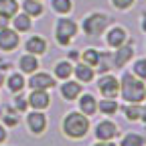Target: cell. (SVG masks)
<instances>
[{
	"mask_svg": "<svg viewBox=\"0 0 146 146\" xmlns=\"http://www.w3.org/2000/svg\"><path fill=\"white\" fill-rule=\"evenodd\" d=\"M89 128H91L89 116L81 114L79 110L67 112L63 116V120H61V132L69 140H83L89 134Z\"/></svg>",
	"mask_w": 146,
	"mask_h": 146,
	"instance_id": "obj_1",
	"label": "cell"
},
{
	"mask_svg": "<svg viewBox=\"0 0 146 146\" xmlns=\"http://www.w3.org/2000/svg\"><path fill=\"white\" fill-rule=\"evenodd\" d=\"M120 98L126 104H142L146 100V83L132 71H124L120 77Z\"/></svg>",
	"mask_w": 146,
	"mask_h": 146,
	"instance_id": "obj_2",
	"label": "cell"
},
{
	"mask_svg": "<svg viewBox=\"0 0 146 146\" xmlns=\"http://www.w3.org/2000/svg\"><path fill=\"white\" fill-rule=\"evenodd\" d=\"M110 14L108 12H102V10H94V12H89L83 16V21H81V29L87 36H91V39H96V36L104 35L106 29L110 27Z\"/></svg>",
	"mask_w": 146,
	"mask_h": 146,
	"instance_id": "obj_3",
	"label": "cell"
},
{
	"mask_svg": "<svg viewBox=\"0 0 146 146\" xmlns=\"http://www.w3.org/2000/svg\"><path fill=\"white\" fill-rule=\"evenodd\" d=\"M79 33V25L69 16H61L55 23V43L59 47H69Z\"/></svg>",
	"mask_w": 146,
	"mask_h": 146,
	"instance_id": "obj_4",
	"label": "cell"
},
{
	"mask_svg": "<svg viewBox=\"0 0 146 146\" xmlns=\"http://www.w3.org/2000/svg\"><path fill=\"white\" fill-rule=\"evenodd\" d=\"M98 89H100V96L102 98H120V79L116 75H112V71L110 73H102L98 77Z\"/></svg>",
	"mask_w": 146,
	"mask_h": 146,
	"instance_id": "obj_5",
	"label": "cell"
},
{
	"mask_svg": "<svg viewBox=\"0 0 146 146\" xmlns=\"http://www.w3.org/2000/svg\"><path fill=\"white\" fill-rule=\"evenodd\" d=\"M104 35H106V45H108L110 49H118V47L126 45L128 41L132 39L130 33H128V29H126L124 25H114V27H108Z\"/></svg>",
	"mask_w": 146,
	"mask_h": 146,
	"instance_id": "obj_6",
	"label": "cell"
},
{
	"mask_svg": "<svg viewBox=\"0 0 146 146\" xmlns=\"http://www.w3.org/2000/svg\"><path fill=\"white\" fill-rule=\"evenodd\" d=\"M94 136H96V140H102V142L116 140L120 136V126L114 120H100L94 128Z\"/></svg>",
	"mask_w": 146,
	"mask_h": 146,
	"instance_id": "obj_7",
	"label": "cell"
},
{
	"mask_svg": "<svg viewBox=\"0 0 146 146\" xmlns=\"http://www.w3.org/2000/svg\"><path fill=\"white\" fill-rule=\"evenodd\" d=\"M47 124H49V120H47V114L43 110H31L27 114V128L35 136H43L47 130Z\"/></svg>",
	"mask_w": 146,
	"mask_h": 146,
	"instance_id": "obj_8",
	"label": "cell"
},
{
	"mask_svg": "<svg viewBox=\"0 0 146 146\" xmlns=\"http://www.w3.org/2000/svg\"><path fill=\"white\" fill-rule=\"evenodd\" d=\"M27 85H29L31 89H47V91H49V89H53L55 85H57V79H55L51 73L36 69L35 73H31V75H29Z\"/></svg>",
	"mask_w": 146,
	"mask_h": 146,
	"instance_id": "obj_9",
	"label": "cell"
},
{
	"mask_svg": "<svg viewBox=\"0 0 146 146\" xmlns=\"http://www.w3.org/2000/svg\"><path fill=\"white\" fill-rule=\"evenodd\" d=\"M134 57V39H130L126 45L114 49L112 53V63H114V69H124L128 63L132 61Z\"/></svg>",
	"mask_w": 146,
	"mask_h": 146,
	"instance_id": "obj_10",
	"label": "cell"
},
{
	"mask_svg": "<svg viewBox=\"0 0 146 146\" xmlns=\"http://www.w3.org/2000/svg\"><path fill=\"white\" fill-rule=\"evenodd\" d=\"M21 45V33H16L12 27L0 29V51L2 53H12Z\"/></svg>",
	"mask_w": 146,
	"mask_h": 146,
	"instance_id": "obj_11",
	"label": "cell"
},
{
	"mask_svg": "<svg viewBox=\"0 0 146 146\" xmlns=\"http://www.w3.org/2000/svg\"><path fill=\"white\" fill-rule=\"evenodd\" d=\"M29 100V108L31 110H45L51 106V94L47 89H31V94L27 96Z\"/></svg>",
	"mask_w": 146,
	"mask_h": 146,
	"instance_id": "obj_12",
	"label": "cell"
},
{
	"mask_svg": "<svg viewBox=\"0 0 146 146\" xmlns=\"http://www.w3.org/2000/svg\"><path fill=\"white\" fill-rule=\"evenodd\" d=\"M81 91H83V83H79L77 79H71V77L59 85V94L65 102H75Z\"/></svg>",
	"mask_w": 146,
	"mask_h": 146,
	"instance_id": "obj_13",
	"label": "cell"
},
{
	"mask_svg": "<svg viewBox=\"0 0 146 146\" xmlns=\"http://www.w3.org/2000/svg\"><path fill=\"white\" fill-rule=\"evenodd\" d=\"M49 49V43L45 36L41 35H31L29 39L25 41V51L31 53V55H36V57H41V55H45Z\"/></svg>",
	"mask_w": 146,
	"mask_h": 146,
	"instance_id": "obj_14",
	"label": "cell"
},
{
	"mask_svg": "<svg viewBox=\"0 0 146 146\" xmlns=\"http://www.w3.org/2000/svg\"><path fill=\"white\" fill-rule=\"evenodd\" d=\"M73 77H75L79 83H91L96 79V69L91 67V65H87V63H83V61H79L77 65H73Z\"/></svg>",
	"mask_w": 146,
	"mask_h": 146,
	"instance_id": "obj_15",
	"label": "cell"
},
{
	"mask_svg": "<svg viewBox=\"0 0 146 146\" xmlns=\"http://www.w3.org/2000/svg\"><path fill=\"white\" fill-rule=\"evenodd\" d=\"M77 110L81 114H85V116H94L96 112H98V100H96V96L94 94H79V98H77Z\"/></svg>",
	"mask_w": 146,
	"mask_h": 146,
	"instance_id": "obj_16",
	"label": "cell"
},
{
	"mask_svg": "<svg viewBox=\"0 0 146 146\" xmlns=\"http://www.w3.org/2000/svg\"><path fill=\"white\" fill-rule=\"evenodd\" d=\"M39 67H41V61H39L36 55L25 53V55L18 57V71H21L23 75H31V73H35Z\"/></svg>",
	"mask_w": 146,
	"mask_h": 146,
	"instance_id": "obj_17",
	"label": "cell"
},
{
	"mask_svg": "<svg viewBox=\"0 0 146 146\" xmlns=\"http://www.w3.org/2000/svg\"><path fill=\"white\" fill-rule=\"evenodd\" d=\"M73 75V61H69L67 57L65 59H59L57 63L53 65V77L57 81H65Z\"/></svg>",
	"mask_w": 146,
	"mask_h": 146,
	"instance_id": "obj_18",
	"label": "cell"
},
{
	"mask_svg": "<svg viewBox=\"0 0 146 146\" xmlns=\"http://www.w3.org/2000/svg\"><path fill=\"white\" fill-rule=\"evenodd\" d=\"M0 120H2V124L6 128H16L18 122H21V116L10 104H2L0 106Z\"/></svg>",
	"mask_w": 146,
	"mask_h": 146,
	"instance_id": "obj_19",
	"label": "cell"
},
{
	"mask_svg": "<svg viewBox=\"0 0 146 146\" xmlns=\"http://www.w3.org/2000/svg\"><path fill=\"white\" fill-rule=\"evenodd\" d=\"M10 27L16 31V33H29L33 29V18L25 12H16L12 18H10Z\"/></svg>",
	"mask_w": 146,
	"mask_h": 146,
	"instance_id": "obj_20",
	"label": "cell"
},
{
	"mask_svg": "<svg viewBox=\"0 0 146 146\" xmlns=\"http://www.w3.org/2000/svg\"><path fill=\"white\" fill-rule=\"evenodd\" d=\"M21 8L25 14H29L31 18H41L45 14V6H43V0H23Z\"/></svg>",
	"mask_w": 146,
	"mask_h": 146,
	"instance_id": "obj_21",
	"label": "cell"
},
{
	"mask_svg": "<svg viewBox=\"0 0 146 146\" xmlns=\"http://www.w3.org/2000/svg\"><path fill=\"white\" fill-rule=\"evenodd\" d=\"M6 87L12 91V94H18V91H23L25 87H27V79H25V75L21 71H12L10 75L6 77Z\"/></svg>",
	"mask_w": 146,
	"mask_h": 146,
	"instance_id": "obj_22",
	"label": "cell"
},
{
	"mask_svg": "<svg viewBox=\"0 0 146 146\" xmlns=\"http://www.w3.org/2000/svg\"><path fill=\"white\" fill-rule=\"evenodd\" d=\"M94 69H96L98 75H102V73H110V71H112V69H114V63H112V53H110V51H100V57H98V61H96Z\"/></svg>",
	"mask_w": 146,
	"mask_h": 146,
	"instance_id": "obj_23",
	"label": "cell"
},
{
	"mask_svg": "<svg viewBox=\"0 0 146 146\" xmlns=\"http://www.w3.org/2000/svg\"><path fill=\"white\" fill-rule=\"evenodd\" d=\"M120 110V104L116 98H104V100H98V112H102L104 116H114Z\"/></svg>",
	"mask_w": 146,
	"mask_h": 146,
	"instance_id": "obj_24",
	"label": "cell"
},
{
	"mask_svg": "<svg viewBox=\"0 0 146 146\" xmlns=\"http://www.w3.org/2000/svg\"><path fill=\"white\" fill-rule=\"evenodd\" d=\"M51 8L59 16H69L75 8V4H73V0H51Z\"/></svg>",
	"mask_w": 146,
	"mask_h": 146,
	"instance_id": "obj_25",
	"label": "cell"
},
{
	"mask_svg": "<svg viewBox=\"0 0 146 146\" xmlns=\"http://www.w3.org/2000/svg\"><path fill=\"white\" fill-rule=\"evenodd\" d=\"M144 144H146V140H144L142 134H138V132H128V134L122 136V140H120L118 146H144Z\"/></svg>",
	"mask_w": 146,
	"mask_h": 146,
	"instance_id": "obj_26",
	"label": "cell"
},
{
	"mask_svg": "<svg viewBox=\"0 0 146 146\" xmlns=\"http://www.w3.org/2000/svg\"><path fill=\"white\" fill-rule=\"evenodd\" d=\"M122 112H124V116H126L128 122H138L140 114H142V104H126L122 108Z\"/></svg>",
	"mask_w": 146,
	"mask_h": 146,
	"instance_id": "obj_27",
	"label": "cell"
},
{
	"mask_svg": "<svg viewBox=\"0 0 146 146\" xmlns=\"http://www.w3.org/2000/svg\"><path fill=\"white\" fill-rule=\"evenodd\" d=\"M98 57H100V49H96V47H87V49H83V51H79V59H81L83 63H87V65H91V67H94V65H96V61H98Z\"/></svg>",
	"mask_w": 146,
	"mask_h": 146,
	"instance_id": "obj_28",
	"label": "cell"
},
{
	"mask_svg": "<svg viewBox=\"0 0 146 146\" xmlns=\"http://www.w3.org/2000/svg\"><path fill=\"white\" fill-rule=\"evenodd\" d=\"M18 114H27L29 112V100H27V96H23V91H18V94H14V98H12V104H10Z\"/></svg>",
	"mask_w": 146,
	"mask_h": 146,
	"instance_id": "obj_29",
	"label": "cell"
},
{
	"mask_svg": "<svg viewBox=\"0 0 146 146\" xmlns=\"http://www.w3.org/2000/svg\"><path fill=\"white\" fill-rule=\"evenodd\" d=\"M16 12H18V0H0V14L12 18Z\"/></svg>",
	"mask_w": 146,
	"mask_h": 146,
	"instance_id": "obj_30",
	"label": "cell"
},
{
	"mask_svg": "<svg viewBox=\"0 0 146 146\" xmlns=\"http://www.w3.org/2000/svg\"><path fill=\"white\" fill-rule=\"evenodd\" d=\"M132 73L136 77H140L142 81H146V57H140L132 63Z\"/></svg>",
	"mask_w": 146,
	"mask_h": 146,
	"instance_id": "obj_31",
	"label": "cell"
},
{
	"mask_svg": "<svg viewBox=\"0 0 146 146\" xmlns=\"http://www.w3.org/2000/svg\"><path fill=\"white\" fill-rule=\"evenodd\" d=\"M110 4H112L116 10H120V12H126V10H130L136 4V0H110Z\"/></svg>",
	"mask_w": 146,
	"mask_h": 146,
	"instance_id": "obj_32",
	"label": "cell"
},
{
	"mask_svg": "<svg viewBox=\"0 0 146 146\" xmlns=\"http://www.w3.org/2000/svg\"><path fill=\"white\" fill-rule=\"evenodd\" d=\"M6 140H8V128H6L2 122H0V146H2Z\"/></svg>",
	"mask_w": 146,
	"mask_h": 146,
	"instance_id": "obj_33",
	"label": "cell"
},
{
	"mask_svg": "<svg viewBox=\"0 0 146 146\" xmlns=\"http://www.w3.org/2000/svg\"><path fill=\"white\" fill-rule=\"evenodd\" d=\"M4 27H10V16L0 14V29H4Z\"/></svg>",
	"mask_w": 146,
	"mask_h": 146,
	"instance_id": "obj_34",
	"label": "cell"
},
{
	"mask_svg": "<svg viewBox=\"0 0 146 146\" xmlns=\"http://www.w3.org/2000/svg\"><path fill=\"white\" fill-rule=\"evenodd\" d=\"M91 146H118L114 140H108V142H102V140H96L94 144H91Z\"/></svg>",
	"mask_w": 146,
	"mask_h": 146,
	"instance_id": "obj_35",
	"label": "cell"
},
{
	"mask_svg": "<svg viewBox=\"0 0 146 146\" xmlns=\"http://www.w3.org/2000/svg\"><path fill=\"white\" fill-rule=\"evenodd\" d=\"M67 59H69V61H77V59H79V51H75V49H73V51H69Z\"/></svg>",
	"mask_w": 146,
	"mask_h": 146,
	"instance_id": "obj_36",
	"label": "cell"
},
{
	"mask_svg": "<svg viewBox=\"0 0 146 146\" xmlns=\"http://www.w3.org/2000/svg\"><path fill=\"white\" fill-rule=\"evenodd\" d=\"M140 29H142V33H146V10L140 14Z\"/></svg>",
	"mask_w": 146,
	"mask_h": 146,
	"instance_id": "obj_37",
	"label": "cell"
},
{
	"mask_svg": "<svg viewBox=\"0 0 146 146\" xmlns=\"http://www.w3.org/2000/svg\"><path fill=\"white\" fill-rule=\"evenodd\" d=\"M140 120H142L144 126H146V100L142 102V114H140Z\"/></svg>",
	"mask_w": 146,
	"mask_h": 146,
	"instance_id": "obj_38",
	"label": "cell"
},
{
	"mask_svg": "<svg viewBox=\"0 0 146 146\" xmlns=\"http://www.w3.org/2000/svg\"><path fill=\"white\" fill-rule=\"evenodd\" d=\"M10 67H12L10 63H0V71H2V73H4V71H8Z\"/></svg>",
	"mask_w": 146,
	"mask_h": 146,
	"instance_id": "obj_39",
	"label": "cell"
},
{
	"mask_svg": "<svg viewBox=\"0 0 146 146\" xmlns=\"http://www.w3.org/2000/svg\"><path fill=\"white\" fill-rule=\"evenodd\" d=\"M4 81H6V77H4V73L0 71V87H2V83H4Z\"/></svg>",
	"mask_w": 146,
	"mask_h": 146,
	"instance_id": "obj_40",
	"label": "cell"
}]
</instances>
